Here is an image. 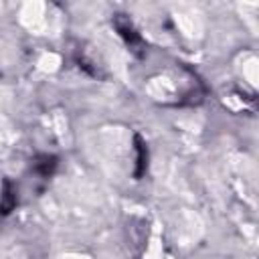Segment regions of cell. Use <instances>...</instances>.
<instances>
[{
    "label": "cell",
    "mask_w": 259,
    "mask_h": 259,
    "mask_svg": "<svg viewBox=\"0 0 259 259\" xmlns=\"http://www.w3.org/2000/svg\"><path fill=\"white\" fill-rule=\"evenodd\" d=\"M115 28H117L119 36L125 40V45L130 47L132 53H136V55H142V53H144V40H142V36L136 32V28H134V24H132L130 18H125L123 14H117V18H115Z\"/></svg>",
    "instance_id": "cell-1"
},
{
    "label": "cell",
    "mask_w": 259,
    "mask_h": 259,
    "mask_svg": "<svg viewBox=\"0 0 259 259\" xmlns=\"http://www.w3.org/2000/svg\"><path fill=\"white\" fill-rule=\"evenodd\" d=\"M55 168H57V158L55 156H40L34 162V172L38 176H42V178H49Z\"/></svg>",
    "instance_id": "cell-4"
},
{
    "label": "cell",
    "mask_w": 259,
    "mask_h": 259,
    "mask_svg": "<svg viewBox=\"0 0 259 259\" xmlns=\"http://www.w3.org/2000/svg\"><path fill=\"white\" fill-rule=\"evenodd\" d=\"M16 204V192L10 182H4L2 194H0V214H8Z\"/></svg>",
    "instance_id": "cell-2"
},
{
    "label": "cell",
    "mask_w": 259,
    "mask_h": 259,
    "mask_svg": "<svg viewBox=\"0 0 259 259\" xmlns=\"http://www.w3.org/2000/svg\"><path fill=\"white\" fill-rule=\"evenodd\" d=\"M136 152H138V158H136V176L140 178L146 172V166H148V148H146V144H144V140L140 136H136Z\"/></svg>",
    "instance_id": "cell-3"
}]
</instances>
